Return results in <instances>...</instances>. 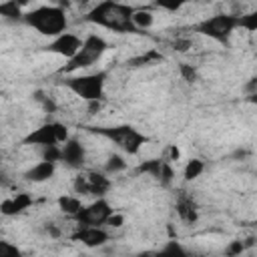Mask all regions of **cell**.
I'll use <instances>...</instances> for the list:
<instances>
[{
    "label": "cell",
    "instance_id": "6da1fadb",
    "mask_svg": "<svg viewBox=\"0 0 257 257\" xmlns=\"http://www.w3.org/2000/svg\"><path fill=\"white\" fill-rule=\"evenodd\" d=\"M133 6L128 4H120V2H112V0H104V2H98L94 4L84 20L86 22H92L96 26H102V28H108L112 32H137L133 22H131V16H133Z\"/></svg>",
    "mask_w": 257,
    "mask_h": 257
},
{
    "label": "cell",
    "instance_id": "7a4b0ae2",
    "mask_svg": "<svg viewBox=\"0 0 257 257\" xmlns=\"http://www.w3.org/2000/svg\"><path fill=\"white\" fill-rule=\"evenodd\" d=\"M22 22H26L30 28L38 30L42 36H50V38L60 36L62 32H66V26H68L66 12L56 4L36 6L32 10L24 12Z\"/></svg>",
    "mask_w": 257,
    "mask_h": 257
},
{
    "label": "cell",
    "instance_id": "3957f363",
    "mask_svg": "<svg viewBox=\"0 0 257 257\" xmlns=\"http://www.w3.org/2000/svg\"><path fill=\"white\" fill-rule=\"evenodd\" d=\"M90 133L108 139L110 143H114L122 153L126 155H137L147 143L149 137L143 135L139 128L131 126V124H114V126H86Z\"/></svg>",
    "mask_w": 257,
    "mask_h": 257
},
{
    "label": "cell",
    "instance_id": "277c9868",
    "mask_svg": "<svg viewBox=\"0 0 257 257\" xmlns=\"http://www.w3.org/2000/svg\"><path fill=\"white\" fill-rule=\"evenodd\" d=\"M108 48V42L98 36V34H88L86 38H82V46L80 50L70 58L66 60V64L60 68V74H66V76H72L74 72L82 70V68H90L92 64H96L100 60V56L106 52Z\"/></svg>",
    "mask_w": 257,
    "mask_h": 257
},
{
    "label": "cell",
    "instance_id": "5b68a950",
    "mask_svg": "<svg viewBox=\"0 0 257 257\" xmlns=\"http://www.w3.org/2000/svg\"><path fill=\"white\" fill-rule=\"evenodd\" d=\"M104 84H106V72L104 70L90 72V74H72L64 80V86L70 92H74L78 98H82L84 102L102 100Z\"/></svg>",
    "mask_w": 257,
    "mask_h": 257
},
{
    "label": "cell",
    "instance_id": "8992f818",
    "mask_svg": "<svg viewBox=\"0 0 257 257\" xmlns=\"http://www.w3.org/2000/svg\"><path fill=\"white\" fill-rule=\"evenodd\" d=\"M239 28V14H215L195 24V32L209 36L221 44L229 42L231 34Z\"/></svg>",
    "mask_w": 257,
    "mask_h": 257
},
{
    "label": "cell",
    "instance_id": "52a82bcc",
    "mask_svg": "<svg viewBox=\"0 0 257 257\" xmlns=\"http://www.w3.org/2000/svg\"><path fill=\"white\" fill-rule=\"evenodd\" d=\"M112 213H114V211H112L110 203H108L104 197H100V199H94L92 203L84 205V207L78 211V215L72 217V219L78 223V227H100V225L106 223V219H108Z\"/></svg>",
    "mask_w": 257,
    "mask_h": 257
},
{
    "label": "cell",
    "instance_id": "ba28073f",
    "mask_svg": "<svg viewBox=\"0 0 257 257\" xmlns=\"http://www.w3.org/2000/svg\"><path fill=\"white\" fill-rule=\"evenodd\" d=\"M80 46H82V38H78V36L72 34V32H62L60 36L52 38V40L44 46V50H48V52H52V54H58V56H62V58H66V60H70V58L80 50Z\"/></svg>",
    "mask_w": 257,
    "mask_h": 257
},
{
    "label": "cell",
    "instance_id": "9c48e42d",
    "mask_svg": "<svg viewBox=\"0 0 257 257\" xmlns=\"http://www.w3.org/2000/svg\"><path fill=\"white\" fill-rule=\"evenodd\" d=\"M60 161L70 169H80L86 161V149L78 139H68L60 145Z\"/></svg>",
    "mask_w": 257,
    "mask_h": 257
},
{
    "label": "cell",
    "instance_id": "30bf717a",
    "mask_svg": "<svg viewBox=\"0 0 257 257\" xmlns=\"http://www.w3.org/2000/svg\"><path fill=\"white\" fill-rule=\"evenodd\" d=\"M72 239L80 241L84 247H90V249H96V247H102L106 245L108 241V233L102 229V227H80Z\"/></svg>",
    "mask_w": 257,
    "mask_h": 257
},
{
    "label": "cell",
    "instance_id": "8fae6325",
    "mask_svg": "<svg viewBox=\"0 0 257 257\" xmlns=\"http://www.w3.org/2000/svg\"><path fill=\"white\" fill-rule=\"evenodd\" d=\"M24 145H36V147H50V145H58L56 143V137H54V126L52 122H46V124H40L38 128L30 131L24 139H22Z\"/></svg>",
    "mask_w": 257,
    "mask_h": 257
},
{
    "label": "cell",
    "instance_id": "7c38bea8",
    "mask_svg": "<svg viewBox=\"0 0 257 257\" xmlns=\"http://www.w3.org/2000/svg\"><path fill=\"white\" fill-rule=\"evenodd\" d=\"M56 173V165L54 163H48V161H40L36 163L34 167H30L26 173H24V179L28 183H44L48 179H52Z\"/></svg>",
    "mask_w": 257,
    "mask_h": 257
},
{
    "label": "cell",
    "instance_id": "4fadbf2b",
    "mask_svg": "<svg viewBox=\"0 0 257 257\" xmlns=\"http://www.w3.org/2000/svg\"><path fill=\"white\" fill-rule=\"evenodd\" d=\"M86 181H88V191H90V195H94L96 199H100V197H104L106 193H108V189H110V179H108V175L106 173H100V171H88L86 173Z\"/></svg>",
    "mask_w": 257,
    "mask_h": 257
},
{
    "label": "cell",
    "instance_id": "5bb4252c",
    "mask_svg": "<svg viewBox=\"0 0 257 257\" xmlns=\"http://www.w3.org/2000/svg\"><path fill=\"white\" fill-rule=\"evenodd\" d=\"M177 215H179L181 221H185V223H189V225H193V223L199 219L197 205H195L191 199H185V197L177 201Z\"/></svg>",
    "mask_w": 257,
    "mask_h": 257
},
{
    "label": "cell",
    "instance_id": "9a60e30c",
    "mask_svg": "<svg viewBox=\"0 0 257 257\" xmlns=\"http://www.w3.org/2000/svg\"><path fill=\"white\" fill-rule=\"evenodd\" d=\"M131 22H133L135 30H147L155 24V14L149 8H135L133 16H131Z\"/></svg>",
    "mask_w": 257,
    "mask_h": 257
},
{
    "label": "cell",
    "instance_id": "2e32d148",
    "mask_svg": "<svg viewBox=\"0 0 257 257\" xmlns=\"http://www.w3.org/2000/svg\"><path fill=\"white\" fill-rule=\"evenodd\" d=\"M56 203H58V209H60L64 215H68V217H76L78 211L84 207L82 201H80L76 195H60Z\"/></svg>",
    "mask_w": 257,
    "mask_h": 257
},
{
    "label": "cell",
    "instance_id": "e0dca14e",
    "mask_svg": "<svg viewBox=\"0 0 257 257\" xmlns=\"http://www.w3.org/2000/svg\"><path fill=\"white\" fill-rule=\"evenodd\" d=\"M0 16H4L6 20H22V16H24L22 4L16 0L0 2Z\"/></svg>",
    "mask_w": 257,
    "mask_h": 257
},
{
    "label": "cell",
    "instance_id": "ac0fdd59",
    "mask_svg": "<svg viewBox=\"0 0 257 257\" xmlns=\"http://www.w3.org/2000/svg\"><path fill=\"white\" fill-rule=\"evenodd\" d=\"M153 257H191V255L187 253V249L179 241H169V243H165L163 249L155 251Z\"/></svg>",
    "mask_w": 257,
    "mask_h": 257
},
{
    "label": "cell",
    "instance_id": "d6986e66",
    "mask_svg": "<svg viewBox=\"0 0 257 257\" xmlns=\"http://www.w3.org/2000/svg\"><path fill=\"white\" fill-rule=\"evenodd\" d=\"M203 171H205V163L201 159H189L185 169H183V179L185 181H195L203 175Z\"/></svg>",
    "mask_w": 257,
    "mask_h": 257
},
{
    "label": "cell",
    "instance_id": "ffe728a7",
    "mask_svg": "<svg viewBox=\"0 0 257 257\" xmlns=\"http://www.w3.org/2000/svg\"><path fill=\"white\" fill-rule=\"evenodd\" d=\"M124 169H126V161H124L122 155H116V153H112L104 163V173L106 175H116V173H122Z\"/></svg>",
    "mask_w": 257,
    "mask_h": 257
},
{
    "label": "cell",
    "instance_id": "44dd1931",
    "mask_svg": "<svg viewBox=\"0 0 257 257\" xmlns=\"http://www.w3.org/2000/svg\"><path fill=\"white\" fill-rule=\"evenodd\" d=\"M161 167H163V159H147L143 161L139 167H137V173H145V175H151L155 179H159V173H161Z\"/></svg>",
    "mask_w": 257,
    "mask_h": 257
},
{
    "label": "cell",
    "instance_id": "7402d4cb",
    "mask_svg": "<svg viewBox=\"0 0 257 257\" xmlns=\"http://www.w3.org/2000/svg\"><path fill=\"white\" fill-rule=\"evenodd\" d=\"M159 60H163L161 52H157V50H149L147 54H141V56L131 58L128 64H131V66H145V64H155V62H159Z\"/></svg>",
    "mask_w": 257,
    "mask_h": 257
},
{
    "label": "cell",
    "instance_id": "603a6c76",
    "mask_svg": "<svg viewBox=\"0 0 257 257\" xmlns=\"http://www.w3.org/2000/svg\"><path fill=\"white\" fill-rule=\"evenodd\" d=\"M157 181L161 183V187H171L173 185V181H175V169H173L171 163L163 161V167H161V173H159V179Z\"/></svg>",
    "mask_w": 257,
    "mask_h": 257
},
{
    "label": "cell",
    "instance_id": "cb8c5ba5",
    "mask_svg": "<svg viewBox=\"0 0 257 257\" xmlns=\"http://www.w3.org/2000/svg\"><path fill=\"white\" fill-rule=\"evenodd\" d=\"M179 72H181V78H183L185 82H189V84H193V82L199 78L197 68H195L193 64H189V62H179Z\"/></svg>",
    "mask_w": 257,
    "mask_h": 257
},
{
    "label": "cell",
    "instance_id": "d4e9b609",
    "mask_svg": "<svg viewBox=\"0 0 257 257\" xmlns=\"http://www.w3.org/2000/svg\"><path fill=\"white\" fill-rule=\"evenodd\" d=\"M239 28H245L247 32H255L257 30V12L239 14Z\"/></svg>",
    "mask_w": 257,
    "mask_h": 257
},
{
    "label": "cell",
    "instance_id": "484cf974",
    "mask_svg": "<svg viewBox=\"0 0 257 257\" xmlns=\"http://www.w3.org/2000/svg\"><path fill=\"white\" fill-rule=\"evenodd\" d=\"M0 257H22V251L14 243L0 239Z\"/></svg>",
    "mask_w": 257,
    "mask_h": 257
},
{
    "label": "cell",
    "instance_id": "4316f807",
    "mask_svg": "<svg viewBox=\"0 0 257 257\" xmlns=\"http://www.w3.org/2000/svg\"><path fill=\"white\" fill-rule=\"evenodd\" d=\"M42 161L48 163H58L60 161V145H50V147H42Z\"/></svg>",
    "mask_w": 257,
    "mask_h": 257
},
{
    "label": "cell",
    "instance_id": "83f0119b",
    "mask_svg": "<svg viewBox=\"0 0 257 257\" xmlns=\"http://www.w3.org/2000/svg\"><path fill=\"white\" fill-rule=\"evenodd\" d=\"M72 189H74V193H76L78 197L90 195V191H88V181H86V175H78V177H74V181H72Z\"/></svg>",
    "mask_w": 257,
    "mask_h": 257
},
{
    "label": "cell",
    "instance_id": "f1b7e54d",
    "mask_svg": "<svg viewBox=\"0 0 257 257\" xmlns=\"http://www.w3.org/2000/svg\"><path fill=\"white\" fill-rule=\"evenodd\" d=\"M245 251V245L241 239H235V241H229V245L225 247V257H241Z\"/></svg>",
    "mask_w": 257,
    "mask_h": 257
},
{
    "label": "cell",
    "instance_id": "f546056e",
    "mask_svg": "<svg viewBox=\"0 0 257 257\" xmlns=\"http://www.w3.org/2000/svg\"><path fill=\"white\" fill-rule=\"evenodd\" d=\"M52 126H54V137H56V143H58V145H62V143H66V141L70 139L68 126H66L64 122H52Z\"/></svg>",
    "mask_w": 257,
    "mask_h": 257
},
{
    "label": "cell",
    "instance_id": "4dcf8cb0",
    "mask_svg": "<svg viewBox=\"0 0 257 257\" xmlns=\"http://www.w3.org/2000/svg\"><path fill=\"white\" fill-rule=\"evenodd\" d=\"M12 199H14V205H16V209H18V213L26 211V209L32 205V197H30L28 193H16V197H12Z\"/></svg>",
    "mask_w": 257,
    "mask_h": 257
},
{
    "label": "cell",
    "instance_id": "1f68e13d",
    "mask_svg": "<svg viewBox=\"0 0 257 257\" xmlns=\"http://www.w3.org/2000/svg\"><path fill=\"white\" fill-rule=\"evenodd\" d=\"M0 213L6 215V217H14V215H18V209H16L12 197H10V199H4V201L0 203Z\"/></svg>",
    "mask_w": 257,
    "mask_h": 257
},
{
    "label": "cell",
    "instance_id": "d6a6232c",
    "mask_svg": "<svg viewBox=\"0 0 257 257\" xmlns=\"http://www.w3.org/2000/svg\"><path fill=\"white\" fill-rule=\"evenodd\" d=\"M104 225L118 229V227H122V225H124V215H120V213H112V215L106 219V223H104Z\"/></svg>",
    "mask_w": 257,
    "mask_h": 257
},
{
    "label": "cell",
    "instance_id": "836d02e7",
    "mask_svg": "<svg viewBox=\"0 0 257 257\" xmlns=\"http://www.w3.org/2000/svg\"><path fill=\"white\" fill-rule=\"evenodd\" d=\"M40 106H42V110H44V112H48V114L56 112V108H58V106H56V102H54L50 96H46V98L40 102Z\"/></svg>",
    "mask_w": 257,
    "mask_h": 257
},
{
    "label": "cell",
    "instance_id": "e575fe53",
    "mask_svg": "<svg viewBox=\"0 0 257 257\" xmlns=\"http://www.w3.org/2000/svg\"><path fill=\"white\" fill-rule=\"evenodd\" d=\"M173 46H175V50H179V52H187V50L191 48V40H187V38H177V40L173 42Z\"/></svg>",
    "mask_w": 257,
    "mask_h": 257
},
{
    "label": "cell",
    "instance_id": "d590c367",
    "mask_svg": "<svg viewBox=\"0 0 257 257\" xmlns=\"http://www.w3.org/2000/svg\"><path fill=\"white\" fill-rule=\"evenodd\" d=\"M181 157V151L177 149V145H171L169 149H167V157L163 159V161H167V163H171V161H177Z\"/></svg>",
    "mask_w": 257,
    "mask_h": 257
},
{
    "label": "cell",
    "instance_id": "8d00e7d4",
    "mask_svg": "<svg viewBox=\"0 0 257 257\" xmlns=\"http://www.w3.org/2000/svg\"><path fill=\"white\" fill-rule=\"evenodd\" d=\"M245 90L249 92V96L257 92V78H255V76H253V78H249V82H247V86H245Z\"/></svg>",
    "mask_w": 257,
    "mask_h": 257
},
{
    "label": "cell",
    "instance_id": "74e56055",
    "mask_svg": "<svg viewBox=\"0 0 257 257\" xmlns=\"http://www.w3.org/2000/svg\"><path fill=\"white\" fill-rule=\"evenodd\" d=\"M46 233H48L50 237H54V239L60 237V229H58L54 223H48V225H46Z\"/></svg>",
    "mask_w": 257,
    "mask_h": 257
},
{
    "label": "cell",
    "instance_id": "f35d334b",
    "mask_svg": "<svg viewBox=\"0 0 257 257\" xmlns=\"http://www.w3.org/2000/svg\"><path fill=\"white\" fill-rule=\"evenodd\" d=\"M157 6H159V8H165V10H171V12L181 8V4H179V2H175V4H165V2H159Z\"/></svg>",
    "mask_w": 257,
    "mask_h": 257
},
{
    "label": "cell",
    "instance_id": "ab89813d",
    "mask_svg": "<svg viewBox=\"0 0 257 257\" xmlns=\"http://www.w3.org/2000/svg\"><path fill=\"white\" fill-rule=\"evenodd\" d=\"M46 96H48V94H46L44 90H34V92H32V98H34L36 102H42Z\"/></svg>",
    "mask_w": 257,
    "mask_h": 257
},
{
    "label": "cell",
    "instance_id": "60d3db41",
    "mask_svg": "<svg viewBox=\"0 0 257 257\" xmlns=\"http://www.w3.org/2000/svg\"><path fill=\"white\" fill-rule=\"evenodd\" d=\"M88 104V110H90V114H94L98 108H100V100H92V102H86Z\"/></svg>",
    "mask_w": 257,
    "mask_h": 257
},
{
    "label": "cell",
    "instance_id": "b9f144b4",
    "mask_svg": "<svg viewBox=\"0 0 257 257\" xmlns=\"http://www.w3.org/2000/svg\"><path fill=\"white\" fill-rule=\"evenodd\" d=\"M245 155H247V151H241V149L233 153V157H235V159H239V157H245Z\"/></svg>",
    "mask_w": 257,
    "mask_h": 257
},
{
    "label": "cell",
    "instance_id": "7bdbcfd3",
    "mask_svg": "<svg viewBox=\"0 0 257 257\" xmlns=\"http://www.w3.org/2000/svg\"><path fill=\"white\" fill-rule=\"evenodd\" d=\"M153 253H155V251H141L137 257H153Z\"/></svg>",
    "mask_w": 257,
    "mask_h": 257
}]
</instances>
